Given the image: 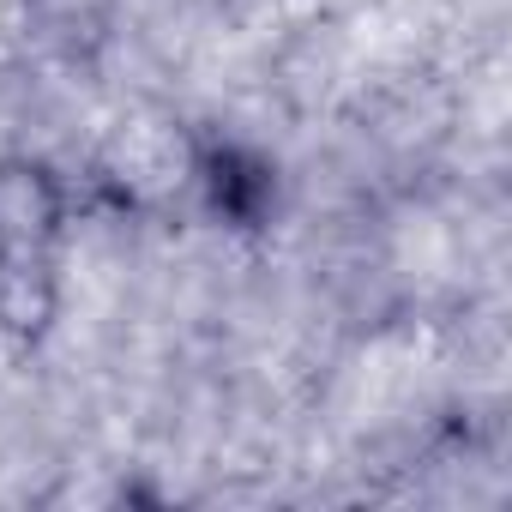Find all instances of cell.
Listing matches in <instances>:
<instances>
[{
	"mask_svg": "<svg viewBox=\"0 0 512 512\" xmlns=\"http://www.w3.org/2000/svg\"><path fill=\"white\" fill-rule=\"evenodd\" d=\"M73 223V193L43 157H0V253L55 260Z\"/></svg>",
	"mask_w": 512,
	"mask_h": 512,
	"instance_id": "obj_1",
	"label": "cell"
}]
</instances>
